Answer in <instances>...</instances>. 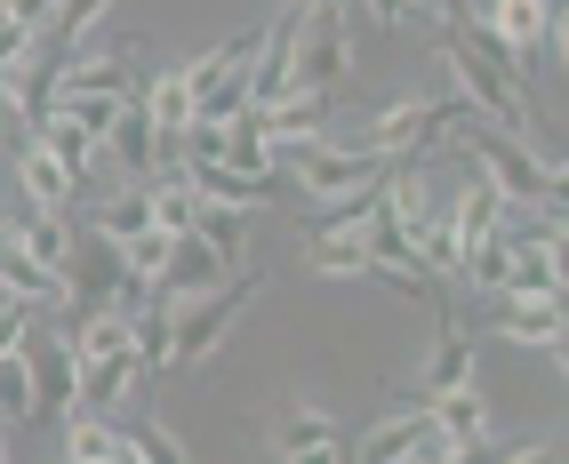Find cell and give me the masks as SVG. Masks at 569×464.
I'll return each mask as SVG.
<instances>
[{"mask_svg": "<svg viewBox=\"0 0 569 464\" xmlns=\"http://www.w3.org/2000/svg\"><path fill=\"white\" fill-rule=\"evenodd\" d=\"M441 64H449V81H458L466 112H481V121H498V129H513V137L538 129V104H529L521 72L489 49V41H473V32H441Z\"/></svg>", "mask_w": 569, "mask_h": 464, "instance_id": "cell-2", "label": "cell"}, {"mask_svg": "<svg viewBox=\"0 0 569 464\" xmlns=\"http://www.w3.org/2000/svg\"><path fill=\"white\" fill-rule=\"evenodd\" d=\"M0 424H41V408H32V369H24V344L17 353H0Z\"/></svg>", "mask_w": 569, "mask_h": 464, "instance_id": "cell-30", "label": "cell"}, {"mask_svg": "<svg viewBox=\"0 0 569 464\" xmlns=\"http://www.w3.org/2000/svg\"><path fill=\"white\" fill-rule=\"evenodd\" d=\"M441 201H449V241H458V264H466V249L473 241H489V232H506V192L498 184H489V176H466L458 192H441Z\"/></svg>", "mask_w": 569, "mask_h": 464, "instance_id": "cell-13", "label": "cell"}, {"mask_svg": "<svg viewBox=\"0 0 569 464\" xmlns=\"http://www.w3.org/2000/svg\"><path fill=\"white\" fill-rule=\"evenodd\" d=\"M184 184H193L201 192V201H224V209H264V201H273V184H264V176H241V169H224V161H184L177 169Z\"/></svg>", "mask_w": 569, "mask_h": 464, "instance_id": "cell-23", "label": "cell"}, {"mask_svg": "<svg viewBox=\"0 0 569 464\" xmlns=\"http://www.w3.org/2000/svg\"><path fill=\"white\" fill-rule=\"evenodd\" d=\"M32 321H41V313H32V304H17V296H0V353H17Z\"/></svg>", "mask_w": 569, "mask_h": 464, "instance_id": "cell-35", "label": "cell"}, {"mask_svg": "<svg viewBox=\"0 0 569 464\" xmlns=\"http://www.w3.org/2000/svg\"><path fill=\"white\" fill-rule=\"evenodd\" d=\"M386 169H393V161H369V152L329 144V137L281 152V176H297V192H306V201H337V192H361V184H377Z\"/></svg>", "mask_w": 569, "mask_h": 464, "instance_id": "cell-5", "label": "cell"}, {"mask_svg": "<svg viewBox=\"0 0 569 464\" xmlns=\"http://www.w3.org/2000/svg\"><path fill=\"white\" fill-rule=\"evenodd\" d=\"M498 296H561V241L513 232V241H506V289Z\"/></svg>", "mask_w": 569, "mask_h": 464, "instance_id": "cell-16", "label": "cell"}, {"mask_svg": "<svg viewBox=\"0 0 569 464\" xmlns=\"http://www.w3.org/2000/svg\"><path fill=\"white\" fill-rule=\"evenodd\" d=\"M97 161H112L129 184H153L161 169H177V152L161 144V129H153V112H144L137 97L112 112V129H104V144H97Z\"/></svg>", "mask_w": 569, "mask_h": 464, "instance_id": "cell-8", "label": "cell"}, {"mask_svg": "<svg viewBox=\"0 0 569 464\" xmlns=\"http://www.w3.org/2000/svg\"><path fill=\"white\" fill-rule=\"evenodd\" d=\"M233 264H224L201 232H169V264H161V281H153V304H184V296H201V289H217Z\"/></svg>", "mask_w": 569, "mask_h": 464, "instance_id": "cell-12", "label": "cell"}, {"mask_svg": "<svg viewBox=\"0 0 569 464\" xmlns=\"http://www.w3.org/2000/svg\"><path fill=\"white\" fill-rule=\"evenodd\" d=\"M0 137H9V144H24V112H17V97H9V81H0Z\"/></svg>", "mask_w": 569, "mask_h": 464, "instance_id": "cell-36", "label": "cell"}, {"mask_svg": "<svg viewBox=\"0 0 569 464\" xmlns=\"http://www.w3.org/2000/svg\"><path fill=\"white\" fill-rule=\"evenodd\" d=\"M137 104L153 112V129H161V144L177 152V137L201 121V97H193V81H184V64H161L153 81H137Z\"/></svg>", "mask_w": 569, "mask_h": 464, "instance_id": "cell-15", "label": "cell"}, {"mask_svg": "<svg viewBox=\"0 0 569 464\" xmlns=\"http://www.w3.org/2000/svg\"><path fill=\"white\" fill-rule=\"evenodd\" d=\"M137 393H144L137 344H129V353H104V361H81V376H72V408H89V416H121Z\"/></svg>", "mask_w": 569, "mask_h": 464, "instance_id": "cell-11", "label": "cell"}, {"mask_svg": "<svg viewBox=\"0 0 569 464\" xmlns=\"http://www.w3.org/2000/svg\"><path fill=\"white\" fill-rule=\"evenodd\" d=\"M9 232H17V249H24L32 264H49V273H64V264H72V241H81L64 209H32V216L9 224Z\"/></svg>", "mask_w": 569, "mask_h": 464, "instance_id": "cell-24", "label": "cell"}, {"mask_svg": "<svg viewBox=\"0 0 569 464\" xmlns=\"http://www.w3.org/2000/svg\"><path fill=\"white\" fill-rule=\"evenodd\" d=\"M433 441V424H426V408H393V416H377L369 433H361V448H353V464H409L417 448Z\"/></svg>", "mask_w": 569, "mask_h": 464, "instance_id": "cell-20", "label": "cell"}, {"mask_svg": "<svg viewBox=\"0 0 569 464\" xmlns=\"http://www.w3.org/2000/svg\"><path fill=\"white\" fill-rule=\"evenodd\" d=\"M0 296L32 304V313H64V273L32 264V256L17 249V232H9V241H0Z\"/></svg>", "mask_w": 569, "mask_h": 464, "instance_id": "cell-21", "label": "cell"}, {"mask_svg": "<svg viewBox=\"0 0 569 464\" xmlns=\"http://www.w3.org/2000/svg\"><path fill=\"white\" fill-rule=\"evenodd\" d=\"M129 456H137V464H193V456H184V441L169 433L161 416L144 424V433H129Z\"/></svg>", "mask_w": 569, "mask_h": 464, "instance_id": "cell-31", "label": "cell"}, {"mask_svg": "<svg viewBox=\"0 0 569 464\" xmlns=\"http://www.w3.org/2000/svg\"><path fill=\"white\" fill-rule=\"evenodd\" d=\"M193 232H201L224 264L249 256V209H224V201H201V192H193Z\"/></svg>", "mask_w": 569, "mask_h": 464, "instance_id": "cell-29", "label": "cell"}, {"mask_svg": "<svg viewBox=\"0 0 569 464\" xmlns=\"http://www.w3.org/2000/svg\"><path fill=\"white\" fill-rule=\"evenodd\" d=\"M129 97H137V41L104 49V57H64L49 104H129Z\"/></svg>", "mask_w": 569, "mask_h": 464, "instance_id": "cell-7", "label": "cell"}, {"mask_svg": "<svg viewBox=\"0 0 569 464\" xmlns=\"http://www.w3.org/2000/svg\"><path fill=\"white\" fill-rule=\"evenodd\" d=\"M546 9H553V0H481V32H473V41H489L513 72H538V32H546Z\"/></svg>", "mask_w": 569, "mask_h": 464, "instance_id": "cell-9", "label": "cell"}, {"mask_svg": "<svg viewBox=\"0 0 569 464\" xmlns=\"http://www.w3.org/2000/svg\"><path fill=\"white\" fill-rule=\"evenodd\" d=\"M24 369H32V408H41V424L64 416V408H72V376H81L72 336H57V329L32 321V329H24Z\"/></svg>", "mask_w": 569, "mask_h": 464, "instance_id": "cell-10", "label": "cell"}, {"mask_svg": "<svg viewBox=\"0 0 569 464\" xmlns=\"http://www.w3.org/2000/svg\"><path fill=\"white\" fill-rule=\"evenodd\" d=\"M346 81H353V24H346V0H337V9H306V17H297V41H289V89L337 97Z\"/></svg>", "mask_w": 569, "mask_h": 464, "instance_id": "cell-4", "label": "cell"}, {"mask_svg": "<svg viewBox=\"0 0 569 464\" xmlns=\"http://www.w3.org/2000/svg\"><path fill=\"white\" fill-rule=\"evenodd\" d=\"M184 161H224V121H193V129H184L177 137V169Z\"/></svg>", "mask_w": 569, "mask_h": 464, "instance_id": "cell-33", "label": "cell"}, {"mask_svg": "<svg viewBox=\"0 0 569 464\" xmlns=\"http://www.w3.org/2000/svg\"><path fill=\"white\" fill-rule=\"evenodd\" d=\"M506 464H561L553 441H529V448H506Z\"/></svg>", "mask_w": 569, "mask_h": 464, "instance_id": "cell-37", "label": "cell"}, {"mask_svg": "<svg viewBox=\"0 0 569 464\" xmlns=\"http://www.w3.org/2000/svg\"><path fill=\"white\" fill-rule=\"evenodd\" d=\"M289 9H337V0H289Z\"/></svg>", "mask_w": 569, "mask_h": 464, "instance_id": "cell-39", "label": "cell"}, {"mask_svg": "<svg viewBox=\"0 0 569 464\" xmlns=\"http://www.w3.org/2000/svg\"><path fill=\"white\" fill-rule=\"evenodd\" d=\"M409 464H426V456H409Z\"/></svg>", "mask_w": 569, "mask_h": 464, "instance_id": "cell-41", "label": "cell"}, {"mask_svg": "<svg viewBox=\"0 0 569 464\" xmlns=\"http://www.w3.org/2000/svg\"><path fill=\"white\" fill-rule=\"evenodd\" d=\"M458 152L473 161V176H489L506 192V209H553L561 201V161H546V152H529V137L481 121V112H458Z\"/></svg>", "mask_w": 569, "mask_h": 464, "instance_id": "cell-1", "label": "cell"}, {"mask_svg": "<svg viewBox=\"0 0 569 464\" xmlns=\"http://www.w3.org/2000/svg\"><path fill=\"white\" fill-rule=\"evenodd\" d=\"M458 112H466V97H458V104L401 97V104L377 112V121H361V144H353V152H369V161H393V152H409V144H433V129H458Z\"/></svg>", "mask_w": 569, "mask_h": 464, "instance_id": "cell-6", "label": "cell"}, {"mask_svg": "<svg viewBox=\"0 0 569 464\" xmlns=\"http://www.w3.org/2000/svg\"><path fill=\"white\" fill-rule=\"evenodd\" d=\"M369 17H377V24H401L409 9H401V0H369Z\"/></svg>", "mask_w": 569, "mask_h": 464, "instance_id": "cell-38", "label": "cell"}, {"mask_svg": "<svg viewBox=\"0 0 569 464\" xmlns=\"http://www.w3.org/2000/svg\"><path fill=\"white\" fill-rule=\"evenodd\" d=\"M24 137H32V144H41V152H49V161H57V169L72 176V184H89V176L104 169V161H97V137H89L81 121H72V112H57V104H49V112H41V121H32Z\"/></svg>", "mask_w": 569, "mask_h": 464, "instance_id": "cell-17", "label": "cell"}, {"mask_svg": "<svg viewBox=\"0 0 569 464\" xmlns=\"http://www.w3.org/2000/svg\"><path fill=\"white\" fill-rule=\"evenodd\" d=\"M306 264L321 281H369V224H313Z\"/></svg>", "mask_w": 569, "mask_h": 464, "instance_id": "cell-19", "label": "cell"}, {"mask_svg": "<svg viewBox=\"0 0 569 464\" xmlns=\"http://www.w3.org/2000/svg\"><path fill=\"white\" fill-rule=\"evenodd\" d=\"M498 329L506 344H529V353H553L561 361V296H498Z\"/></svg>", "mask_w": 569, "mask_h": 464, "instance_id": "cell-14", "label": "cell"}, {"mask_svg": "<svg viewBox=\"0 0 569 464\" xmlns=\"http://www.w3.org/2000/svg\"><path fill=\"white\" fill-rule=\"evenodd\" d=\"M129 448V433L112 416H89V408H72V433H64V464H112Z\"/></svg>", "mask_w": 569, "mask_h": 464, "instance_id": "cell-28", "label": "cell"}, {"mask_svg": "<svg viewBox=\"0 0 569 464\" xmlns=\"http://www.w3.org/2000/svg\"><path fill=\"white\" fill-rule=\"evenodd\" d=\"M89 232H97V241H112V249H121V241H137V232H153V192H144V184H129V192H104V201L89 209Z\"/></svg>", "mask_w": 569, "mask_h": 464, "instance_id": "cell-25", "label": "cell"}, {"mask_svg": "<svg viewBox=\"0 0 569 464\" xmlns=\"http://www.w3.org/2000/svg\"><path fill=\"white\" fill-rule=\"evenodd\" d=\"M473 376H481V344H473L466 329H441L433 353H426V369H417V401L449 393V384H473Z\"/></svg>", "mask_w": 569, "mask_h": 464, "instance_id": "cell-22", "label": "cell"}, {"mask_svg": "<svg viewBox=\"0 0 569 464\" xmlns=\"http://www.w3.org/2000/svg\"><path fill=\"white\" fill-rule=\"evenodd\" d=\"M257 289H264V273H241V281L224 273L217 289L169 304V369H209V361L224 353V336H233V321L249 313Z\"/></svg>", "mask_w": 569, "mask_h": 464, "instance_id": "cell-3", "label": "cell"}, {"mask_svg": "<svg viewBox=\"0 0 569 464\" xmlns=\"http://www.w3.org/2000/svg\"><path fill=\"white\" fill-rule=\"evenodd\" d=\"M0 17H9V24H24V32H41V41H49V17H57V0H0Z\"/></svg>", "mask_w": 569, "mask_h": 464, "instance_id": "cell-34", "label": "cell"}, {"mask_svg": "<svg viewBox=\"0 0 569 464\" xmlns=\"http://www.w3.org/2000/svg\"><path fill=\"white\" fill-rule=\"evenodd\" d=\"M17 184L32 192V209H72V201H81V184H72V176H64V169H57L32 137L17 144Z\"/></svg>", "mask_w": 569, "mask_h": 464, "instance_id": "cell-26", "label": "cell"}, {"mask_svg": "<svg viewBox=\"0 0 569 464\" xmlns=\"http://www.w3.org/2000/svg\"><path fill=\"white\" fill-rule=\"evenodd\" d=\"M257 121H264V137H273V152H297V144L329 137V97L289 89V97H273V104H257Z\"/></svg>", "mask_w": 569, "mask_h": 464, "instance_id": "cell-18", "label": "cell"}, {"mask_svg": "<svg viewBox=\"0 0 569 464\" xmlns=\"http://www.w3.org/2000/svg\"><path fill=\"white\" fill-rule=\"evenodd\" d=\"M0 464H9V424H0Z\"/></svg>", "mask_w": 569, "mask_h": 464, "instance_id": "cell-40", "label": "cell"}, {"mask_svg": "<svg viewBox=\"0 0 569 464\" xmlns=\"http://www.w3.org/2000/svg\"><path fill=\"white\" fill-rule=\"evenodd\" d=\"M273 448H346V424H337L329 408H281L273 416Z\"/></svg>", "mask_w": 569, "mask_h": 464, "instance_id": "cell-27", "label": "cell"}, {"mask_svg": "<svg viewBox=\"0 0 569 464\" xmlns=\"http://www.w3.org/2000/svg\"><path fill=\"white\" fill-rule=\"evenodd\" d=\"M104 9H112V0H57V17H49V41H64V49H72V41H81V32H89Z\"/></svg>", "mask_w": 569, "mask_h": 464, "instance_id": "cell-32", "label": "cell"}]
</instances>
